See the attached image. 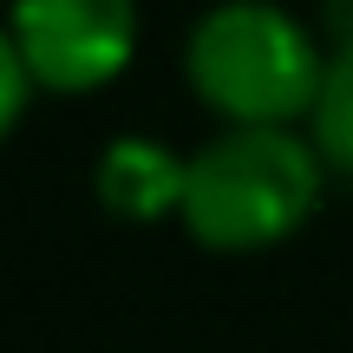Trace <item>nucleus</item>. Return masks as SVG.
<instances>
[{"mask_svg": "<svg viewBox=\"0 0 353 353\" xmlns=\"http://www.w3.org/2000/svg\"><path fill=\"white\" fill-rule=\"evenodd\" d=\"M307 138L327 157V170L341 183H353V52L327 59V85H321L314 112H307Z\"/></svg>", "mask_w": 353, "mask_h": 353, "instance_id": "39448f33", "label": "nucleus"}, {"mask_svg": "<svg viewBox=\"0 0 353 353\" xmlns=\"http://www.w3.org/2000/svg\"><path fill=\"white\" fill-rule=\"evenodd\" d=\"M183 176H190V151H170L164 138L125 131L92 157V203L112 223L151 229V223H176L183 210Z\"/></svg>", "mask_w": 353, "mask_h": 353, "instance_id": "20e7f679", "label": "nucleus"}, {"mask_svg": "<svg viewBox=\"0 0 353 353\" xmlns=\"http://www.w3.org/2000/svg\"><path fill=\"white\" fill-rule=\"evenodd\" d=\"M327 39L281 0H216L183 33V85L216 125H307L327 85Z\"/></svg>", "mask_w": 353, "mask_h": 353, "instance_id": "f03ea898", "label": "nucleus"}, {"mask_svg": "<svg viewBox=\"0 0 353 353\" xmlns=\"http://www.w3.org/2000/svg\"><path fill=\"white\" fill-rule=\"evenodd\" d=\"M314 26H321V39H327V52H353V0H321Z\"/></svg>", "mask_w": 353, "mask_h": 353, "instance_id": "0eeeda50", "label": "nucleus"}, {"mask_svg": "<svg viewBox=\"0 0 353 353\" xmlns=\"http://www.w3.org/2000/svg\"><path fill=\"white\" fill-rule=\"evenodd\" d=\"M7 39L46 99H92L138 59V0H7Z\"/></svg>", "mask_w": 353, "mask_h": 353, "instance_id": "7ed1b4c3", "label": "nucleus"}, {"mask_svg": "<svg viewBox=\"0 0 353 353\" xmlns=\"http://www.w3.org/2000/svg\"><path fill=\"white\" fill-rule=\"evenodd\" d=\"M33 99H46V92H39V79L26 72V59L0 39V131H20L26 112H33Z\"/></svg>", "mask_w": 353, "mask_h": 353, "instance_id": "423d86ee", "label": "nucleus"}, {"mask_svg": "<svg viewBox=\"0 0 353 353\" xmlns=\"http://www.w3.org/2000/svg\"><path fill=\"white\" fill-rule=\"evenodd\" d=\"M327 183L307 125H216L190 151L176 229L203 255H275L321 216Z\"/></svg>", "mask_w": 353, "mask_h": 353, "instance_id": "f257e3e1", "label": "nucleus"}]
</instances>
